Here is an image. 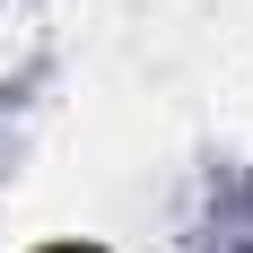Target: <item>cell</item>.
Returning a JSON list of instances; mask_svg holds the SVG:
<instances>
[{"instance_id":"1","label":"cell","mask_w":253,"mask_h":253,"mask_svg":"<svg viewBox=\"0 0 253 253\" xmlns=\"http://www.w3.org/2000/svg\"><path fill=\"white\" fill-rule=\"evenodd\" d=\"M44 253H96V245H44Z\"/></svg>"}]
</instances>
